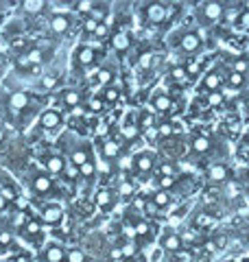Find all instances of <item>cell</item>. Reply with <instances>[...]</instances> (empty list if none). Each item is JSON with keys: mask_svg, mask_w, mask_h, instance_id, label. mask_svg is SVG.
<instances>
[{"mask_svg": "<svg viewBox=\"0 0 249 262\" xmlns=\"http://www.w3.org/2000/svg\"><path fill=\"white\" fill-rule=\"evenodd\" d=\"M5 208H7V199H5V194L0 192V212H3Z\"/></svg>", "mask_w": 249, "mask_h": 262, "instance_id": "obj_57", "label": "cell"}, {"mask_svg": "<svg viewBox=\"0 0 249 262\" xmlns=\"http://www.w3.org/2000/svg\"><path fill=\"white\" fill-rule=\"evenodd\" d=\"M61 125V114L57 110H46L39 116V127L42 129H57Z\"/></svg>", "mask_w": 249, "mask_h": 262, "instance_id": "obj_7", "label": "cell"}, {"mask_svg": "<svg viewBox=\"0 0 249 262\" xmlns=\"http://www.w3.org/2000/svg\"><path fill=\"white\" fill-rule=\"evenodd\" d=\"M33 190H35L37 194H46V192H51L53 190V179L48 177L46 173H39V175H35L33 177Z\"/></svg>", "mask_w": 249, "mask_h": 262, "instance_id": "obj_9", "label": "cell"}, {"mask_svg": "<svg viewBox=\"0 0 249 262\" xmlns=\"http://www.w3.org/2000/svg\"><path fill=\"white\" fill-rule=\"evenodd\" d=\"M94 173H96V166H94V162H92V160L86 162V164H83V166L79 168V177H83V179H92Z\"/></svg>", "mask_w": 249, "mask_h": 262, "instance_id": "obj_26", "label": "cell"}, {"mask_svg": "<svg viewBox=\"0 0 249 262\" xmlns=\"http://www.w3.org/2000/svg\"><path fill=\"white\" fill-rule=\"evenodd\" d=\"M188 75H186V68H181V66H175V68L171 70V79H175V81H184Z\"/></svg>", "mask_w": 249, "mask_h": 262, "instance_id": "obj_37", "label": "cell"}, {"mask_svg": "<svg viewBox=\"0 0 249 262\" xmlns=\"http://www.w3.org/2000/svg\"><path fill=\"white\" fill-rule=\"evenodd\" d=\"M120 192H122V194H131V192H134V186H131L129 182H125V184L120 186Z\"/></svg>", "mask_w": 249, "mask_h": 262, "instance_id": "obj_55", "label": "cell"}, {"mask_svg": "<svg viewBox=\"0 0 249 262\" xmlns=\"http://www.w3.org/2000/svg\"><path fill=\"white\" fill-rule=\"evenodd\" d=\"M197 223L201 225V227H210V225L214 223V219H212L210 214H199V216H197Z\"/></svg>", "mask_w": 249, "mask_h": 262, "instance_id": "obj_41", "label": "cell"}, {"mask_svg": "<svg viewBox=\"0 0 249 262\" xmlns=\"http://www.w3.org/2000/svg\"><path fill=\"white\" fill-rule=\"evenodd\" d=\"M96 134H107V125H101V127H96Z\"/></svg>", "mask_w": 249, "mask_h": 262, "instance_id": "obj_58", "label": "cell"}, {"mask_svg": "<svg viewBox=\"0 0 249 262\" xmlns=\"http://www.w3.org/2000/svg\"><path fill=\"white\" fill-rule=\"evenodd\" d=\"M247 142H249V134H247Z\"/></svg>", "mask_w": 249, "mask_h": 262, "instance_id": "obj_64", "label": "cell"}, {"mask_svg": "<svg viewBox=\"0 0 249 262\" xmlns=\"http://www.w3.org/2000/svg\"><path fill=\"white\" fill-rule=\"evenodd\" d=\"M59 96H61V103L66 107H77V105H81V94L77 90H64Z\"/></svg>", "mask_w": 249, "mask_h": 262, "instance_id": "obj_18", "label": "cell"}, {"mask_svg": "<svg viewBox=\"0 0 249 262\" xmlns=\"http://www.w3.org/2000/svg\"><path fill=\"white\" fill-rule=\"evenodd\" d=\"M13 241V236L9 232H0V245H11Z\"/></svg>", "mask_w": 249, "mask_h": 262, "instance_id": "obj_52", "label": "cell"}, {"mask_svg": "<svg viewBox=\"0 0 249 262\" xmlns=\"http://www.w3.org/2000/svg\"><path fill=\"white\" fill-rule=\"evenodd\" d=\"M57 85V79L53 75H48V77H42V88H46V90H51Z\"/></svg>", "mask_w": 249, "mask_h": 262, "instance_id": "obj_42", "label": "cell"}, {"mask_svg": "<svg viewBox=\"0 0 249 262\" xmlns=\"http://www.w3.org/2000/svg\"><path fill=\"white\" fill-rule=\"evenodd\" d=\"M177 262H193V253L181 251V253H179V258H177Z\"/></svg>", "mask_w": 249, "mask_h": 262, "instance_id": "obj_54", "label": "cell"}, {"mask_svg": "<svg viewBox=\"0 0 249 262\" xmlns=\"http://www.w3.org/2000/svg\"><path fill=\"white\" fill-rule=\"evenodd\" d=\"M223 13H225V7L221 3H203L199 7V15L205 20V22H217L223 18Z\"/></svg>", "mask_w": 249, "mask_h": 262, "instance_id": "obj_4", "label": "cell"}, {"mask_svg": "<svg viewBox=\"0 0 249 262\" xmlns=\"http://www.w3.org/2000/svg\"><path fill=\"white\" fill-rule=\"evenodd\" d=\"M18 262H31L29 256H18Z\"/></svg>", "mask_w": 249, "mask_h": 262, "instance_id": "obj_59", "label": "cell"}, {"mask_svg": "<svg viewBox=\"0 0 249 262\" xmlns=\"http://www.w3.org/2000/svg\"><path fill=\"white\" fill-rule=\"evenodd\" d=\"M64 219V210L57 206V203H48V206H42V212H39V221L46 225H57L61 223Z\"/></svg>", "mask_w": 249, "mask_h": 262, "instance_id": "obj_3", "label": "cell"}, {"mask_svg": "<svg viewBox=\"0 0 249 262\" xmlns=\"http://www.w3.org/2000/svg\"><path fill=\"white\" fill-rule=\"evenodd\" d=\"M72 61H74V68H88V66H92L96 61V48L92 46H79L77 51L72 55Z\"/></svg>", "mask_w": 249, "mask_h": 262, "instance_id": "obj_2", "label": "cell"}, {"mask_svg": "<svg viewBox=\"0 0 249 262\" xmlns=\"http://www.w3.org/2000/svg\"><path fill=\"white\" fill-rule=\"evenodd\" d=\"M162 249L164 251H169V253H173V251H181V245H184V241H181V236H177V234H173V232H166L164 236H162Z\"/></svg>", "mask_w": 249, "mask_h": 262, "instance_id": "obj_8", "label": "cell"}, {"mask_svg": "<svg viewBox=\"0 0 249 262\" xmlns=\"http://www.w3.org/2000/svg\"><path fill=\"white\" fill-rule=\"evenodd\" d=\"M171 107H173L171 96L166 92H155V96H153V110L155 112H171Z\"/></svg>", "mask_w": 249, "mask_h": 262, "instance_id": "obj_15", "label": "cell"}, {"mask_svg": "<svg viewBox=\"0 0 249 262\" xmlns=\"http://www.w3.org/2000/svg\"><path fill=\"white\" fill-rule=\"evenodd\" d=\"M101 155L105 160H116L120 155V142L116 140V138H110V140H105L101 144Z\"/></svg>", "mask_w": 249, "mask_h": 262, "instance_id": "obj_11", "label": "cell"}, {"mask_svg": "<svg viewBox=\"0 0 249 262\" xmlns=\"http://www.w3.org/2000/svg\"><path fill=\"white\" fill-rule=\"evenodd\" d=\"M184 68H186L188 77H195V75H199V70H201V63H199V61H188Z\"/></svg>", "mask_w": 249, "mask_h": 262, "instance_id": "obj_36", "label": "cell"}, {"mask_svg": "<svg viewBox=\"0 0 249 262\" xmlns=\"http://www.w3.org/2000/svg\"><path fill=\"white\" fill-rule=\"evenodd\" d=\"M98 27H101V24H98L96 20H92L90 15H88L86 20H83V33H88V35H94Z\"/></svg>", "mask_w": 249, "mask_h": 262, "instance_id": "obj_32", "label": "cell"}, {"mask_svg": "<svg viewBox=\"0 0 249 262\" xmlns=\"http://www.w3.org/2000/svg\"><path fill=\"white\" fill-rule=\"evenodd\" d=\"M77 7H79V11H83V13H92L94 3H90V0H83V3H77Z\"/></svg>", "mask_w": 249, "mask_h": 262, "instance_id": "obj_43", "label": "cell"}, {"mask_svg": "<svg viewBox=\"0 0 249 262\" xmlns=\"http://www.w3.org/2000/svg\"><path fill=\"white\" fill-rule=\"evenodd\" d=\"M0 20H3V11H0Z\"/></svg>", "mask_w": 249, "mask_h": 262, "instance_id": "obj_63", "label": "cell"}, {"mask_svg": "<svg viewBox=\"0 0 249 262\" xmlns=\"http://www.w3.org/2000/svg\"><path fill=\"white\" fill-rule=\"evenodd\" d=\"M149 232V225L144 223V221H140V223L136 225V236H144Z\"/></svg>", "mask_w": 249, "mask_h": 262, "instance_id": "obj_49", "label": "cell"}, {"mask_svg": "<svg viewBox=\"0 0 249 262\" xmlns=\"http://www.w3.org/2000/svg\"><path fill=\"white\" fill-rule=\"evenodd\" d=\"M221 85H223V75H221L219 70L208 72V75L203 77V83H201V88L203 90H210V92H219Z\"/></svg>", "mask_w": 249, "mask_h": 262, "instance_id": "obj_10", "label": "cell"}, {"mask_svg": "<svg viewBox=\"0 0 249 262\" xmlns=\"http://www.w3.org/2000/svg\"><path fill=\"white\" fill-rule=\"evenodd\" d=\"M144 210H147V214H155V212H157V206H155L153 201H147V203H144Z\"/></svg>", "mask_w": 249, "mask_h": 262, "instance_id": "obj_53", "label": "cell"}, {"mask_svg": "<svg viewBox=\"0 0 249 262\" xmlns=\"http://www.w3.org/2000/svg\"><path fill=\"white\" fill-rule=\"evenodd\" d=\"M5 142V131H3V127H0V144Z\"/></svg>", "mask_w": 249, "mask_h": 262, "instance_id": "obj_60", "label": "cell"}, {"mask_svg": "<svg viewBox=\"0 0 249 262\" xmlns=\"http://www.w3.org/2000/svg\"><path fill=\"white\" fill-rule=\"evenodd\" d=\"M236 29L240 31H249V9H243L240 15L236 18Z\"/></svg>", "mask_w": 249, "mask_h": 262, "instance_id": "obj_29", "label": "cell"}, {"mask_svg": "<svg viewBox=\"0 0 249 262\" xmlns=\"http://www.w3.org/2000/svg\"><path fill=\"white\" fill-rule=\"evenodd\" d=\"M144 136H147V140H157V136H160V129L151 127V129H147V131H144Z\"/></svg>", "mask_w": 249, "mask_h": 262, "instance_id": "obj_48", "label": "cell"}, {"mask_svg": "<svg viewBox=\"0 0 249 262\" xmlns=\"http://www.w3.org/2000/svg\"><path fill=\"white\" fill-rule=\"evenodd\" d=\"M114 79V70L112 68H101L94 75V83H101V85H110V81Z\"/></svg>", "mask_w": 249, "mask_h": 262, "instance_id": "obj_23", "label": "cell"}, {"mask_svg": "<svg viewBox=\"0 0 249 262\" xmlns=\"http://www.w3.org/2000/svg\"><path fill=\"white\" fill-rule=\"evenodd\" d=\"M51 29L55 33H66L70 29V18L68 15H53L51 18Z\"/></svg>", "mask_w": 249, "mask_h": 262, "instance_id": "obj_19", "label": "cell"}, {"mask_svg": "<svg viewBox=\"0 0 249 262\" xmlns=\"http://www.w3.org/2000/svg\"><path fill=\"white\" fill-rule=\"evenodd\" d=\"M24 229H27V234L39 236V232H42V225H39V221H35V219H29L27 223H24Z\"/></svg>", "mask_w": 249, "mask_h": 262, "instance_id": "obj_31", "label": "cell"}, {"mask_svg": "<svg viewBox=\"0 0 249 262\" xmlns=\"http://www.w3.org/2000/svg\"><path fill=\"white\" fill-rule=\"evenodd\" d=\"M42 260L44 262H64L66 251H64V247H59V245H48L44 249V253H42Z\"/></svg>", "mask_w": 249, "mask_h": 262, "instance_id": "obj_12", "label": "cell"}, {"mask_svg": "<svg viewBox=\"0 0 249 262\" xmlns=\"http://www.w3.org/2000/svg\"><path fill=\"white\" fill-rule=\"evenodd\" d=\"M27 57H29L31 66H39L42 61H44V53H42L39 48H31V51H27Z\"/></svg>", "mask_w": 249, "mask_h": 262, "instance_id": "obj_27", "label": "cell"}, {"mask_svg": "<svg viewBox=\"0 0 249 262\" xmlns=\"http://www.w3.org/2000/svg\"><path fill=\"white\" fill-rule=\"evenodd\" d=\"M153 59H155L153 53H142V55H140V59H138V66H140L142 70H149V68L153 66Z\"/></svg>", "mask_w": 249, "mask_h": 262, "instance_id": "obj_34", "label": "cell"}, {"mask_svg": "<svg viewBox=\"0 0 249 262\" xmlns=\"http://www.w3.org/2000/svg\"><path fill=\"white\" fill-rule=\"evenodd\" d=\"M227 83L232 88H240V85H245V75H238V72L232 70L230 75H227Z\"/></svg>", "mask_w": 249, "mask_h": 262, "instance_id": "obj_30", "label": "cell"}, {"mask_svg": "<svg viewBox=\"0 0 249 262\" xmlns=\"http://www.w3.org/2000/svg\"><path fill=\"white\" fill-rule=\"evenodd\" d=\"M171 134V125H162L160 127V136H169Z\"/></svg>", "mask_w": 249, "mask_h": 262, "instance_id": "obj_56", "label": "cell"}, {"mask_svg": "<svg viewBox=\"0 0 249 262\" xmlns=\"http://www.w3.org/2000/svg\"><path fill=\"white\" fill-rule=\"evenodd\" d=\"M29 103H31V96H29V94H24V92H13V94L9 96V107L15 110V112L27 110V107H29Z\"/></svg>", "mask_w": 249, "mask_h": 262, "instance_id": "obj_13", "label": "cell"}, {"mask_svg": "<svg viewBox=\"0 0 249 262\" xmlns=\"http://www.w3.org/2000/svg\"><path fill=\"white\" fill-rule=\"evenodd\" d=\"M245 105H247V112H249V96H247V103Z\"/></svg>", "mask_w": 249, "mask_h": 262, "instance_id": "obj_62", "label": "cell"}, {"mask_svg": "<svg viewBox=\"0 0 249 262\" xmlns=\"http://www.w3.org/2000/svg\"><path fill=\"white\" fill-rule=\"evenodd\" d=\"M66 262H86V253L81 249H70L66 251Z\"/></svg>", "mask_w": 249, "mask_h": 262, "instance_id": "obj_28", "label": "cell"}, {"mask_svg": "<svg viewBox=\"0 0 249 262\" xmlns=\"http://www.w3.org/2000/svg\"><path fill=\"white\" fill-rule=\"evenodd\" d=\"M107 33H110V27H107V24H101V27L96 29L94 37H96V39H103V37H107Z\"/></svg>", "mask_w": 249, "mask_h": 262, "instance_id": "obj_46", "label": "cell"}, {"mask_svg": "<svg viewBox=\"0 0 249 262\" xmlns=\"http://www.w3.org/2000/svg\"><path fill=\"white\" fill-rule=\"evenodd\" d=\"M5 262H18V260H13V258H9V260H5Z\"/></svg>", "mask_w": 249, "mask_h": 262, "instance_id": "obj_61", "label": "cell"}, {"mask_svg": "<svg viewBox=\"0 0 249 262\" xmlns=\"http://www.w3.org/2000/svg\"><path fill=\"white\" fill-rule=\"evenodd\" d=\"M15 63H18L20 68H31V61H29L27 53H24V55H18V59H15Z\"/></svg>", "mask_w": 249, "mask_h": 262, "instance_id": "obj_47", "label": "cell"}, {"mask_svg": "<svg viewBox=\"0 0 249 262\" xmlns=\"http://www.w3.org/2000/svg\"><path fill=\"white\" fill-rule=\"evenodd\" d=\"M66 166H68V164H66L61 155H48V158H44V168H46V173H51V175H61Z\"/></svg>", "mask_w": 249, "mask_h": 262, "instance_id": "obj_6", "label": "cell"}, {"mask_svg": "<svg viewBox=\"0 0 249 262\" xmlns=\"http://www.w3.org/2000/svg\"><path fill=\"white\" fill-rule=\"evenodd\" d=\"M22 7H24V11H29V13H37L42 7H46L42 0H27V3H22Z\"/></svg>", "mask_w": 249, "mask_h": 262, "instance_id": "obj_33", "label": "cell"}, {"mask_svg": "<svg viewBox=\"0 0 249 262\" xmlns=\"http://www.w3.org/2000/svg\"><path fill=\"white\" fill-rule=\"evenodd\" d=\"M201 37H199V33H184L179 39V48L184 53H197L199 48H201Z\"/></svg>", "mask_w": 249, "mask_h": 262, "instance_id": "obj_5", "label": "cell"}, {"mask_svg": "<svg viewBox=\"0 0 249 262\" xmlns=\"http://www.w3.org/2000/svg\"><path fill=\"white\" fill-rule=\"evenodd\" d=\"M247 70H249V61L247 59H236L234 61V72H238V75H245Z\"/></svg>", "mask_w": 249, "mask_h": 262, "instance_id": "obj_39", "label": "cell"}, {"mask_svg": "<svg viewBox=\"0 0 249 262\" xmlns=\"http://www.w3.org/2000/svg\"><path fill=\"white\" fill-rule=\"evenodd\" d=\"M64 173L68 175V177H79V168L74 166V164H70V166H66V170H64Z\"/></svg>", "mask_w": 249, "mask_h": 262, "instance_id": "obj_51", "label": "cell"}, {"mask_svg": "<svg viewBox=\"0 0 249 262\" xmlns=\"http://www.w3.org/2000/svg\"><path fill=\"white\" fill-rule=\"evenodd\" d=\"M151 201L155 203L157 208H166V206L171 203V194L166 192V190H157V192L153 194V199H151Z\"/></svg>", "mask_w": 249, "mask_h": 262, "instance_id": "obj_25", "label": "cell"}, {"mask_svg": "<svg viewBox=\"0 0 249 262\" xmlns=\"http://www.w3.org/2000/svg\"><path fill=\"white\" fill-rule=\"evenodd\" d=\"M160 175L162 177H175V166H173V164H162V166H160Z\"/></svg>", "mask_w": 249, "mask_h": 262, "instance_id": "obj_40", "label": "cell"}, {"mask_svg": "<svg viewBox=\"0 0 249 262\" xmlns=\"http://www.w3.org/2000/svg\"><path fill=\"white\" fill-rule=\"evenodd\" d=\"M88 107L92 110V112H101V110L105 107V101H103L101 96H92V98L88 101Z\"/></svg>", "mask_w": 249, "mask_h": 262, "instance_id": "obj_35", "label": "cell"}, {"mask_svg": "<svg viewBox=\"0 0 249 262\" xmlns=\"http://www.w3.org/2000/svg\"><path fill=\"white\" fill-rule=\"evenodd\" d=\"M112 201H114V194L112 190H98L96 192V203L101 208H107V206H112Z\"/></svg>", "mask_w": 249, "mask_h": 262, "instance_id": "obj_24", "label": "cell"}, {"mask_svg": "<svg viewBox=\"0 0 249 262\" xmlns=\"http://www.w3.org/2000/svg\"><path fill=\"white\" fill-rule=\"evenodd\" d=\"M193 151L199 153V155H203L210 151V138L208 136H195L193 138Z\"/></svg>", "mask_w": 249, "mask_h": 262, "instance_id": "obj_20", "label": "cell"}, {"mask_svg": "<svg viewBox=\"0 0 249 262\" xmlns=\"http://www.w3.org/2000/svg\"><path fill=\"white\" fill-rule=\"evenodd\" d=\"M15 208H18V210H27V206H29V201L27 199H24V196H15Z\"/></svg>", "mask_w": 249, "mask_h": 262, "instance_id": "obj_50", "label": "cell"}, {"mask_svg": "<svg viewBox=\"0 0 249 262\" xmlns=\"http://www.w3.org/2000/svg\"><path fill=\"white\" fill-rule=\"evenodd\" d=\"M122 136L127 138V140L136 138V136H138V125H125V127H122Z\"/></svg>", "mask_w": 249, "mask_h": 262, "instance_id": "obj_38", "label": "cell"}, {"mask_svg": "<svg viewBox=\"0 0 249 262\" xmlns=\"http://www.w3.org/2000/svg\"><path fill=\"white\" fill-rule=\"evenodd\" d=\"M101 98H103L105 103H118V98H120V90L116 88V85H107V88L103 90Z\"/></svg>", "mask_w": 249, "mask_h": 262, "instance_id": "obj_22", "label": "cell"}, {"mask_svg": "<svg viewBox=\"0 0 249 262\" xmlns=\"http://www.w3.org/2000/svg\"><path fill=\"white\" fill-rule=\"evenodd\" d=\"M134 166L138 173H151L153 168V155L151 153H140L138 158L134 160Z\"/></svg>", "mask_w": 249, "mask_h": 262, "instance_id": "obj_14", "label": "cell"}, {"mask_svg": "<svg viewBox=\"0 0 249 262\" xmlns=\"http://www.w3.org/2000/svg\"><path fill=\"white\" fill-rule=\"evenodd\" d=\"M230 175L227 166H223V164H214V166H210V179L212 182H225Z\"/></svg>", "mask_w": 249, "mask_h": 262, "instance_id": "obj_21", "label": "cell"}, {"mask_svg": "<svg viewBox=\"0 0 249 262\" xmlns=\"http://www.w3.org/2000/svg\"><path fill=\"white\" fill-rule=\"evenodd\" d=\"M112 44H114V48L118 53H125L127 48L131 46V37H129V33L127 31H118L116 35L112 37Z\"/></svg>", "mask_w": 249, "mask_h": 262, "instance_id": "obj_16", "label": "cell"}, {"mask_svg": "<svg viewBox=\"0 0 249 262\" xmlns=\"http://www.w3.org/2000/svg\"><path fill=\"white\" fill-rule=\"evenodd\" d=\"M70 160H72V164L77 168H81L86 162H90V149H86V146H77V149L72 151V155H70Z\"/></svg>", "mask_w": 249, "mask_h": 262, "instance_id": "obj_17", "label": "cell"}, {"mask_svg": "<svg viewBox=\"0 0 249 262\" xmlns=\"http://www.w3.org/2000/svg\"><path fill=\"white\" fill-rule=\"evenodd\" d=\"M160 186H162V190H166V188H173V186H175V177H160Z\"/></svg>", "mask_w": 249, "mask_h": 262, "instance_id": "obj_45", "label": "cell"}, {"mask_svg": "<svg viewBox=\"0 0 249 262\" xmlns=\"http://www.w3.org/2000/svg\"><path fill=\"white\" fill-rule=\"evenodd\" d=\"M208 103L210 105H221L223 103V94L221 92H212L210 96H208Z\"/></svg>", "mask_w": 249, "mask_h": 262, "instance_id": "obj_44", "label": "cell"}, {"mask_svg": "<svg viewBox=\"0 0 249 262\" xmlns=\"http://www.w3.org/2000/svg\"><path fill=\"white\" fill-rule=\"evenodd\" d=\"M169 18V7L162 3H151L144 7V20L149 24H162Z\"/></svg>", "mask_w": 249, "mask_h": 262, "instance_id": "obj_1", "label": "cell"}]
</instances>
